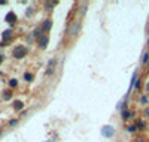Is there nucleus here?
Listing matches in <instances>:
<instances>
[{"instance_id": "10", "label": "nucleus", "mask_w": 149, "mask_h": 142, "mask_svg": "<svg viewBox=\"0 0 149 142\" xmlns=\"http://www.w3.org/2000/svg\"><path fill=\"white\" fill-rule=\"evenodd\" d=\"M10 96H12L10 91H4V93H3V97H4V99H10Z\"/></svg>"}, {"instance_id": "2", "label": "nucleus", "mask_w": 149, "mask_h": 142, "mask_svg": "<svg viewBox=\"0 0 149 142\" xmlns=\"http://www.w3.org/2000/svg\"><path fill=\"white\" fill-rule=\"evenodd\" d=\"M113 133H115V129L110 127V126H104V127L101 129V135H103L104 138H110V136H113Z\"/></svg>"}, {"instance_id": "15", "label": "nucleus", "mask_w": 149, "mask_h": 142, "mask_svg": "<svg viewBox=\"0 0 149 142\" xmlns=\"http://www.w3.org/2000/svg\"><path fill=\"white\" fill-rule=\"evenodd\" d=\"M146 60H148V54L145 52V55H143V63H146Z\"/></svg>"}, {"instance_id": "18", "label": "nucleus", "mask_w": 149, "mask_h": 142, "mask_svg": "<svg viewBox=\"0 0 149 142\" xmlns=\"http://www.w3.org/2000/svg\"><path fill=\"white\" fill-rule=\"evenodd\" d=\"M146 90H148V93H149V84H148V85H146Z\"/></svg>"}, {"instance_id": "16", "label": "nucleus", "mask_w": 149, "mask_h": 142, "mask_svg": "<svg viewBox=\"0 0 149 142\" xmlns=\"http://www.w3.org/2000/svg\"><path fill=\"white\" fill-rule=\"evenodd\" d=\"M145 115H148V117H149V109H146V111H145Z\"/></svg>"}, {"instance_id": "9", "label": "nucleus", "mask_w": 149, "mask_h": 142, "mask_svg": "<svg viewBox=\"0 0 149 142\" xmlns=\"http://www.w3.org/2000/svg\"><path fill=\"white\" fill-rule=\"evenodd\" d=\"M43 28H45V30H49V28H51V21H46V22L43 24Z\"/></svg>"}, {"instance_id": "14", "label": "nucleus", "mask_w": 149, "mask_h": 142, "mask_svg": "<svg viewBox=\"0 0 149 142\" xmlns=\"http://www.w3.org/2000/svg\"><path fill=\"white\" fill-rule=\"evenodd\" d=\"M134 130H136V126H130L128 127V132H134Z\"/></svg>"}, {"instance_id": "5", "label": "nucleus", "mask_w": 149, "mask_h": 142, "mask_svg": "<svg viewBox=\"0 0 149 142\" xmlns=\"http://www.w3.org/2000/svg\"><path fill=\"white\" fill-rule=\"evenodd\" d=\"M22 106H24V105H22V102H19V100H16V102L13 103V108H15L16 111H18V109H22Z\"/></svg>"}, {"instance_id": "17", "label": "nucleus", "mask_w": 149, "mask_h": 142, "mask_svg": "<svg viewBox=\"0 0 149 142\" xmlns=\"http://www.w3.org/2000/svg\"><path fill=\"white\" fill-rule=\"evenodd\" d=\"M1 61H3V55L0 54V63H1Z\"/></svg>"}, {"instance_id": "13", "label": "nucleus", "mask_w": 149, "mask_h": 142, "mask_svg": "<svg viewBox=\"0 0 149 142\" xmlns=\"http://www.w3.org/2000/svg\"><path fill=\"white\" fill-rule=\"evenodd\" d=\"M16 124H18V120H12L10 121V126H16Z\"/></svg>"}, {"instance_id": "4", "label": "nucleus", "mask_w": 149, "mask_h": 142, "mask_svg": "<svg viewBox=\"0 0 149 142\" xmlns=\"http://www.w3.org/2000/svg\"><path fill=\"white\" fill-rule=\"evenodd\" d=\"M6 21H7V22H13V21H15V13H13V12H9V13L6 15Z\"/></svg>"}, {"instance_id": "7", "label": "nucleus", "mask_w": 149, "mask_h": 142, "mask_svg": "<svg viewBox=\"0 0 149 142\" xmlns=\"http://www.w3.org/2000/svg\"><path fill=\"white\" fill-rule=\"evenodd\" d=\"M24 79H25V81H31V79H33V75H31V73H25V75H24Z\"/></svg>"}, {"instance_id": "19", "label": "nucleus", "mask_w": 149, "mask_h": 142, "mask_svg": "<svg viewBox=\"0 0 149 142\" xmlns=\"http://www.w3.org/2000/svg\"><path fill=\"white\" fill-rule=\"evenodd\" d=\"M51 142H54V141H51Z\"/></svg>"}, {"instance_id": "8", "label": "nucleus", "mask_w": 149, "mask_h": 142, "mask_svg": "<svg viewBox=\"0 0 149 142\" xmlns=\"http://www.w3.org/2000/svg\"><path fill=\"white\" fill-rule=\"evenodd\" d=\"M9 85H10V87H16V85H18V81H16V79H10V81H9Z\"/></svg>"}, {"instance_id": "6", "label": "nucleus", "mask_w": 149, "mask_h": 142, "mask_svg": "<svg viewBox=\"0 0 149 142\" xmlns=\"http://www.w3.org/2000/svg\"><path fill=\"white\" fill-rule=\"evenodd\" d=\"M12 36V30H6L4 33H3V39H9Z\"/></svg>"}, {"instance_id": "1", "label": "nucleus", "mask_w": 149, "mask_h": 142, "mask_svg": "<svg viewBox=\"0 0 149 142\" xmlns=\"http://www.w3.org/2000/svg\"><path fill=\"white\" fill-rule=\"evenodd\" d=\"M24 55H27V48L25 46H16L13 49V57L15 58H22Z\"/></svg>"}, {"instance_id": "3", "label": "nucleus", "mask_w": 149, "mask_h": 142, "mask_svg": "<svg viewBox=\"0 0 149 142\" xmlns=\"http://www.w3.org/2000/svg\"><path fill=\"white\" fill-rule=\"evenodd\" d=\"M48 36H43V37H40V40H39V45H40V48H46V45H48Z\"/></svg>"}, {"instance_id": "12", "label": "nucleus", "mask_w": 149, "mask_h": 142, "mask_svg": "<svg viewBox=\"0 0 149 142\" xmlns=\"http://www.w3.org/2000/svg\"><path fill=\"white\" fill-rule=\"evenodd\" d=\"M45 6H46V9H51V6H54V3H52V1H48V3H45Z\"/></svg>"}, {"instance_id": "11", "label": "nucleus", "mask_w": 149, "mask_h": 142, "mask_svg": "<svg viewBox=\"0 0 149 142\" xmlns=\"http://www.w3.org/2000/svg\"><path fill=\"white\" fill-rule=\"evenodd\" d=\"M122 118H124V120H127V118H130V112H127V111H124V112H122Z\"/></svg>"}]
</instances>
